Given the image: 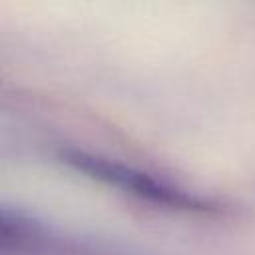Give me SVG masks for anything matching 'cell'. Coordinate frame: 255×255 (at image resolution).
I'll return each instance as SVG.
<instances>
[{
	"label": "cell",
	"instance_id": "obj_1",
	"mask_svg": "<svg viewBox=\"0 0 255 255\" xmlns=\"http://www.w3.org/2000/svg\"><path fill=\"white\" fill-rule=\"evenodd\" d=\"M60 157L76 171H82L104 185L122 189L139 199L175 209H209V201H205L201 195L114 157H104L86 149H64Z\"/></svg>",
	"mask_w": 255,
	"mask_h": 255
},
{
	"label": "cell",
	"instance_id": "obj_2",
	"mask_svg": "<svg viewBox=\"0 0 255 255\" xmlns=\"http://www.w3.org/2000/svg\"><path fill=\"white\" fill-rule=\"evenodd\" d=\"M56 241L50 231L34 221L32 217L20 213L2 209V231H0V243L2 253H40V251H52L56 247Z\"/></svg>",
	"mask_w": 255,
	"mask_h": 255
}]
</instances>
